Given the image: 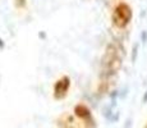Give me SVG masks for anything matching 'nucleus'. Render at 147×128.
<instances>
[{
    "mask_svg": "<svg viewBox=\"0 0 147 128\" xmlns=\"http://www.w3.org/2000/svg\"><path fill=\"white\" fill-rule=\"evenodd\" d=\"M113 19H114V23H115L117 27L124 28L132 19V9H131V7H129L128 4H125V3H120V4L115 8Z\"/></svg>",
    "mask_w": 147,
    "mask_h": 128,
    "instance_id": "obj_1",
    "label": "nucleus"
}]
</instances>
